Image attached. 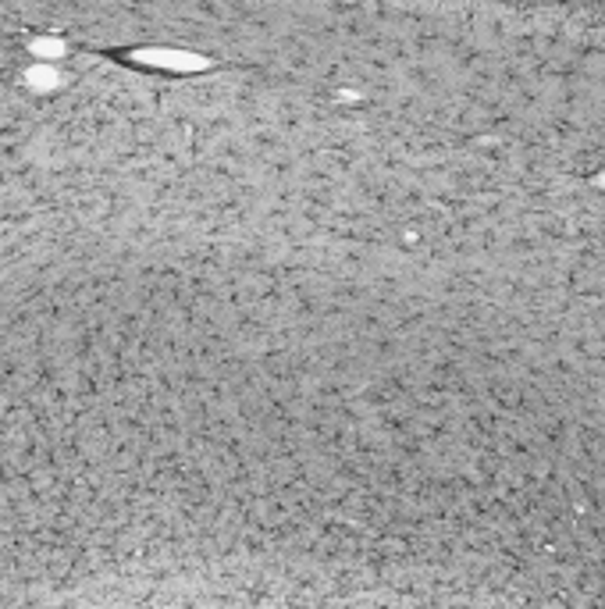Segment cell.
<instances>
[{
	"label": "cell",
	"instance_id": "6da1fadb",
	"mask_svg": "<svg viewBox=\"0 0 605 609\" xmlns=\"http://www.w3.org/2000/svg\"><path fill=\"white\" fill-rule=\"evenodd\" d=\"M185 4H189V0H185ZM185 14H189V7H185ZM182 25H185V22H182ZM178 43H182V36H178ZM175 61H178V54H175ZM171 89H175V79H171ZM168 114H171V103H168ZM164 135H168V128H164ZM160 150H164V146H160ZM157 160H160V157H157Z\"/></svg>",
	"mask_w": 605,
	"mask_h": 609
}]
</instances>
